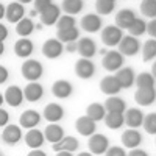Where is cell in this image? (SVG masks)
<instances>
[{
  "label": "cell",
  "mask_w": 156,
  "mask_h": 156,
  "mask_svg": "<svg viewBox=\"0 0 156 156\" xmlns=\"http://www.w3.org/2000/svg\"><path fill=\"white\" fill-rule=\"evenodd\" d=\"M5 17V6L0 3V19H3Z\"/></svg>",
  "instance_id": "cell-52"
},
{
  "label": "cell",
  "mask_w": 156,
  "mask_h": 156,
  "mask_svg": "<svg viewBox=\"0 0 156 156\" xmlns=\"http://www.w3.org/2000/svg\"><path fill=\"white\" fill-rule=\"evenodd\" d=\"M112 2H115V0H112Z\"/></svg>",
  "instance_id": "cell-58"
},
{
  "label": "cell",
  "mask_w": 156,
  "mask_h": 156,
  "mask_svg": "<svg viewBox=\"0 0 156 156\" xmlns=\"http://www.w3.org/2000/svg\"><path fill=\"white\" fill-rule=\"evenodd\" d=\"M103 120H105V125L109 129H119L125 125V119L122 112H106Z\"/></svg>",
  "instance_id": "cell-30"
},
{
  "label": "cell",
  "mask_w": 156,
  "mask_h": 156,
  "mask_svg": "<svg viewBox=\"0 0 156 156\" xmlns=\"http://www.w3.org/2000/svg\"><path fill=\"white\" fill-rule=\"evenodd\" d=\"M123 62H125V56L119 50H109L103 55L101 66L108 72H117L120 67H123Z\"/></svg>",
  "instance_id": "cell-2"
},
{
  "label": "cell",
  "mask_w": 156,
  "mask_h": 156,
  "mask_svg": "<svg viewBox=\"0 0 156 156\" xmlns=\"http://www.w3.org/2000/svg\"><path fill=\"white\" fill-rule=\"evenodd\" d=\"M17 2H19L20 5H25V3H30V2H33V0H17Z\"/></svg>",
  "instance_id": "cell-55"
},
{
  "label": "cell",
  "mask_w": 156,
  "mask_h": 156,
  "mask_svg": "<svg viewBox=\"0 0 156 156\" xmlns=\"http://www.w3.org/2000/svg\"><path fill=\"white\" fill-rule=\"evenodd\" d=\"M123 37V30H120L115 25H108L101 31V42L108 47H115L119 45L120 39Z\"/></svg>",
  "instance_id": "cell-5"
},
{
  "label": "cell",
  "mask_w": 156,
  "mask_h": 156,
  "mask_svg": "<svg viewBox=\"0 0 156 156\" xmlns=\"http://www.w3.org/2000/svg\"><path fill=\"white\" fill-rule=\"evenodd\" d=\"M33 2H34V8L33 9L37 12V14H41L44 9H47L51 3H53L51 0H33Z\"/></svg>",
  "instance_id": "cell-42"
},
{
  "label": "cell",
  "mask_w": 156,
  "mask_h": 156,
  "mask_svg": "<svg viewBox=\"0 0 156 156\" xmlns=\"http://www.w3.org/2000/svg\"><path fill=\"white\" fill-rule=\"evenodd\" d=\"M3 100L12 108L20 106L22 101H23V90H22V87H19L16 84L8 86L6 90H5V94H3Z\"/></svg>",
  "instance_id": "cell-9"
},
{
  "label": "cell",
  "mask_w": 156,
  "mask_h": 156,
  "mask_svg": "<svg viewBox=\"0 0 156 156\" xmlns=\"http://www.w3.org/2000/svg\"><path fill=\"white\" fill-rule=\"evenodd\" d=\"M103 108H105L106 112H125L126 109V103L122 97L119 95H111L106 98V101L103 103Z\"/></svg>",
  "instance_id": "cell-29"
},
{
  "label": "cell",
  "mask_w": 156,
  "mask_h": 156,
  "mask_svg": "<svg viewBox=\"0 0 156 156\" xmlns=\"http://www.w3.org/2000/svg\"><path fill=\"white\" fill-rule=\"evenodd\" d=\"M122 144H123V147L125 148H137L139 145H140V142H142V136H140V133L137 131V129H134V128H129V129H126V131H123V134H122Z\"/></svg>",
  "instance_id": "cell-25"
},
{
  "label": "cell",
  "mask_w": 156,
  "mask_h": 156,
  "mask_svg": "<svg viewBox=\"0 0 156 156\" xmlns=\"http://www.w3.org/2000/svg\"><path fill=\"white\" fill-rule=\"evenodd\" d=\"M8 78H9V72H8V69H6L5 66H2V64H0V84L6 83V81H8Z\"/></svg>",
  "instance_id": "cell-46"
},
{
  "label": "cell",
  "mask_w": 156,
  "mask_h": 156,
  "mask_svg": "<svg viewBox=\"0 0 156 156\" xmlns=\"http://www.w3.org/2000/svg\"><path fill=\"white\" fill-rule=\"evenodd\" d=\"M2 140L8 145H16L19 144V140L22 139V128L19 125H6L3 126V131H2Z\"/></svg>",
  "instance_id": "cell-10"
},
{
  "label": "cell",
  "mask_w": 156,
  "mask_h": 156,
  "mask_svg": "<svg viewBox=\"0 0 156 156\" xmlns=\"http://www.w3.org/2000/svg\"><path fill=\"white\" fill-rule=\"evenodd\" d=\"M42 117L45 120H48L50 123H58L64 117V109H62L61 105H58V103H48L44 108Z\"/></svg>",
  "instance_id": "cell-21"
},
{
  "label": "cell",
  "mask_w": 156,
  "mask_h": 156,
  "mask_svg": "<svg viewBox=\"0 0 156 156\" xmlns=\"http://www.w3.org/2000/svg\"><path fill=\"white\" fill-rule=\"evenodd\" d=\"M56 156H73V153H69V151H56Z\"/></svg>",
  "instance_id": "cell-51"
},
{
  "label": "cell",
  "mask_w": 156,
  "mask_h": 156,
  "mask_svg": "<svg viewBox=\"0 0 156 156\" xmlns=\"http://www.w3.org/2000/svg\"><path fill=\"white\" fill-rule=\"evenodd\" d=\"M42 134H44V139L53 145V144H56V142H59L64 137V129L58 123H48L45 126V129L42 131Z\"/></svg>",
  "instance_id": "cell-23"
},
{
  "label": "cell",
  "mask_w": 156,
  "mask_h": 156,
  "mask_svg": "<svg viewBox=\"0 0 156 156\" xmlns=\"http://www.w3.org/2000/svg\"><path fill=\"white\" fill-rule=\"evenodd\" d=\"M0 156H2V153H0Z\"/></svg>",
  "instance_id": "cell-59"
},
{
  "label": "cell",
  "mask_w": 156,
  "mask_h": 156,
  "mask_svg": "<svg viewBox=\"0 0 156 156\" xmlns=\"http://www.w3.org/2000/svg\"><path fill=\"white\" fill-rule=\"evenodd\" d=\"M34 16H37V12H36L34 9H31V11H30V19H31V17H34Z\"/></svg>",
  "instance_id": "cell-56"
},
{
  "label": "cell",
  "mask_w": 156,
  "mask_h": 156,
  "mask_svg": "<svg viewBox=\"0 0 156 156\" xmlns=\"http://www.w3.org/2000/svg\"><path fill=\"white\" fill-rule=\"evenodd\" d=\"M20 72H22V76L27 81H37L39 78L42 76V73H44V67H42V64L39 62L37 59L27 58L23 61V64H22Z\"/></svg>",
  "instance_id": "cell-1"
},
{
  "label": "cell",
  "mask_w": 156,
  "mask_h": 156,
  "mask_svg": "<svg viewBox=\"0 0 156 156\" xmlns=\"http://www.w3.org/2000/svg\"><path fill=\"white\" fill-rule=\"evenodd\" d=\"M33 51H34V44L30 41L28 37H20L19 41H16V44H14V53L19 58L27 59V58L31 56Z\"/></svg>",
  "instance_id": "cell-24"
},
{
  "label": "cell",
  "mask_w": 156,
  "mask_h": 156,
  "mask_svg": "<svg viewBox=\"0 0 156 156\" xmlns=\"http://www.w3.org/2000/svg\"><path fill=\"white\" fill-rule=\"evenodd\" d=\"M101 17L94 12H89V14L83 16V19L80 20V27L87 31V33H97L101 30Z\"/></svg>",
  "instance_id": "cell-12"
},
{
  "label": "cell",
  "mask_w": 156,
  "mask_h": 156,
  "mask_svg": "<svg viewBox=\"0 0 156 156\" xmlns=\"http://www.w3.org/2000/svg\"><path fill=\"white\" fill-rule=\"evenodd\" d=\"M119 51L123 55V56H136L140 50V42L139 39L134 37V36H123L119 42Z\"/></svg>",
  "instance_id": "cell-4"
},
{
  "label": "cell",
  "mask_w": 156,
  "mask_h": 156,
  "mask_svg": "<svg viewBox=\"0 0 156 156\" xmlns=\"http://www.w3.org/2000/svg\"><path fill=\"white\" fill-rule=\"evenodd\" d=\"M78 156H94V154H92V153H89V151H81Z\"/></svg>",
  "instance_id": "cell-54"
},
{
  "label": "cell",
  "mask_w": 156,
  "mask_h": 156,
  "mask_svg": "<svg viewBox=\"0 0 156 156\" xmlns=\"http://www.w3.org/2000/svg\"><path fill=\"white\" fill-rule=\"evenodd\" d=\"M105 114H106L105 108H103V105H101V103H98V101L90 103V105L86 108V115L89 117L90 120H94V122L103 120V117H105Z\"/></svg>",
  "instance_id": "cell-31"
},
{
  "label": "cell",
  "mask_w": 156,
  "mask_h": 156,
  "mask_svg": "<svg viewBox=\"0 0 156 156\" xmlns=\"http://www.w3.org/2000/svg\"><path fill=\"white\" fill-rule=\"evenodd\" d=\"M75 73L78 78L81 80H89L92 78L95 73V64L92 62V59H86V58H80L75 62Z\"/></svg>",
  "instance_id": "cell-7"
},
{
  "label": "cell",
  "mask_w": 156,
  "mask_h": 156,
  "mask_svg": "<svg viewBox=\"0 0 156 156\" xmlns=\"http://www.w3.org/2000/svg\"><path fill=\"white\" fill-rule=\"evenodd\" d=\"M72 92H73V86L67 80H56L51 86V94L56 98H67L72 95Z\"/></svg>",
  "instance_id": "cell-22"
},
{
  "label": "cell",
  "mask_w": 156,
  "mask_h": 156,
  "mask_svg": "<svg viewBox=\"0 0 156 156\" xmlns=\"http://www.w3.org/2000/svg\"><path fill=\"white\" fill-rule=\"evenodd\" d=\"M3 51H5V44H3V42H0V56L3 55Z\"/></svg>",
  "instance_id": "cell-53"
},
{
  "label": "cell",
  "mask_w": 156,
  "mask_h": 156,
  "mask_svg": "<svg viewBox=\"0 0 156 156\" xmlns=\"http://www.w3.org/2000/svg\"><path fill=\"white\" fill-rule=\"evenodd\" d=\"M9 122V112L3 108H0V126H6Z\"/></svg>",
  "instance_id": "cell-45"
},
{
  "label": "cell",
  "mask_w": 156,
  "mask_h": 156,
  "mask_svg": "<svg viewBox=\"0 0 156 156\" xmlns=\"http://www.w3.org/2000/svg\"><path fill=\"white\" fill-rule=\"evenodd\" d=\"M78 147H80V142H78V139L73 137V136H64L59 142L51 145V148L55 151H69V153L76 151Z\"/></svg>",
  "instance_id": "cell-27"
},
{
  "label": "cell",
  "mask_w": 156,
  "mask_h": 156,
  "mask_svg": "<svg viewBox=\"0 0 156 156\" xmlns=\"http://www.w3.org/2000/svg\"><path fill=\"white\" fill-rule=\"evenodd\" d=\"M123 119H125V123L129 126V128H137L142 125L144 122V112H142L139 108H126L125 112H123Z\"/></svg>",
  "instance_id": "cell-20"
},
{
  "label": "cell",
  "mask_w": 156,
  "mask_h": 156,
  "mask_svg": "<svg viewBox=\"0 0 156 156\" xmlns=\"http://www.w3.org/2000/svg\"><path fill=\"white\" fill-rule=\"evenodd\" d=\"M145 27H147V22L144 20V19H139V17H136V20L129 25V28H128V31H129V36H134V37H139V36H142L145 33Z\"/></svg>",
  "instance_id": "cell-39"
},
{
  "label": "cell",
  "mask_w": 156,
  "mask_h": 156,
  "mask_svg": "<svg viewBox=\"0 0 156 156\" xmlns=\"http://www.w3.org/2000/svg\"><path fill=\"white\" fill-rule=\"evenodd\" d=\"M41 23L42 25H47V27H51V25H55L61 16V9L59 6H56L55 3H51L47 9H44L41 14Z\"/></svg>",
  "instance_id": "cell-26"
},
{
  "label": "cell",
  "mask_w": 156,
  "mask_h": 156,
  "mask_svg": "<svg viewBox=\"0 0 156 156\" xmlns=\"http://www.w3.org/2000/svg\"><path fill=\"white\" fill-rule=\"evenodd\" d=\"M34 31V22L30 17H23L16 23V33L20 37H28Z\"/></svg>",
  "instance_id": "cell-32"
},
{
  "label": "cell",
  "mask_w": 156,
  "mask_h": 156,
  "mask_svg": "<svg viewBox=\"0 0 156 156\" xmlns=\"http://www.w3.org/2000/svg\"><path fill=\"white\" fill-rule=\"evenodd\" d=\"M66 51H69V53H73V51H76V42H69V44H66Z\"/></svg>",
  "instance_id": "cell-50"
},
{
  "label": "cell",
  "mask_w": 156,
  "mask_h": 156,
  "mask_svg": "<svg viewBox=\"0 0 156 156\" xmlns=\"http://www.w3.org/2000/svg\"><path fill=\"white\" fill-rule=\"evenodd\" d=\"M154 81H156V78H153V75L150 72H142V73L136 75V78H134V84L137 86V89L154 87Z\"/></svg>",
  "instance_id": "cell-36"
},
{
  "label": "cell",
  "mask_w": 156,
  "mask_h": 156,
  "mask_svg": "<svg viewBox=\"0 0 156 156\" xmlns=\"http://www.w3.org/2000/svg\"><path fill=\"white\" fill-rule=\"evenodd\" d=\"M154 58H156V39L150 37L142 45V59L148 62V61H154Z\"/></svg>",
  "instance_id": "cell-35"
},
{
  "label": "cell",
  "mask_w": 156,
  "mask_h": 156,
  "mask_svg": "<svg viewBox=\"0 0 156 156\" xmlns=\"http://www.w3.org/2000/svg\"><path fill=\"white\" fill-rule=\"evenodd\" d=\"M75 129L81 136L89 137V136H92L97 131V122L90 120L87 115H81V117H78L76 122H75Z\"/></svg>",
  "instance_id": "cell-11"
},
{
  "label": "cell",
  "mask_w": 156,
  "mask_h": 156,
  "mask_svg": "<svg viewBox=\"0 0 156 156\" xmlns=\"http://www.w3.org/2000/svg\"><path fill=\"white\" fill-rule=\"evenodd\" d=\"M145 33H148L151 39L156 37V19H150V22H147Z\"/></svg>",
  "instance_id": "cell-44"
},
{
  "label": "cell",
  "mask_w": 156,
  "mask_h": 156,
  "mask_svg": "<svg viewBox=\"0 0 156 156\" xmlns=\"http://www.w3.org/2000/svg\"><path fill=\"white\" fill-rule=\"evenodd\" d=\"M136 17L137 16H136V12L133 9L123 8L115 14V27H119L120 30H128L129 25L136 20Z\"/></svg>",
  "instance_id": "cell-19"
},
{
  "label": "cell",
  "mask_w": 156,
  "mask_h": 156,
  "mask_svg": "<svg viewBox=\"0 0 156 156\" xmlns=\"http://www.w3.org/2000/svg\"><path fill=\"white\" fill-rule=\"evenodd\" d=\"M2 105H3V95L0 94V108H2Z\"/></svg>",
  "instance_id": "cell-57"
},
{
  "label": "cell",
  "mask_w": 156,
  "mask_h": 156,
  "mask_svg": "<svg viewBox=\"0 0 156 156\" xmlns=\"http://www.w3.org/2000/svg\"><path fill=\"white\" fill-rule=\"evenodd\" d=\"M5 17L11 23H17L20 19L25 17V8L19 2H11L8 6H5Z\"/></svg>",
  "instance_id": "cell-18"
},
{
  "label": "cell",
  "mask_w": 156,
  "mask_h": 156,
  "mask_svg": "<svg viewBox=\"0 0 156 156\" xmlns=\"http://www.w3.org/2000/svg\"><path fill=\"white\" fill-rule=\"evenodd\" d=\"M64 44H61L56 37H50L42 44V55L48 59H56L62 55Z\"/></svg>",
  "instance_id": "cell-6"
},
{
  "label": "cell",
  "mask_w": 156,
  "mask_h": 156,
  "mask_svg": "<svg viewBox=\"0 0 156 156\" xmlns=\"http://www.w3.org/2000/svg\"><path fill=\"white\" fill-rule=\"evenodd\" d=\"M105 156H126V151L123 147L114 145V147H108V150L105 151Z\"/></svg>",
  "instance_id": "cell-43"
},
{
  "label": "cell",
  "mask_w": 156,
  "mask_h": 156,
  "mask_svg": "<svg viewBox=\"0 0 156 156\" xmlns=\"http://www.w3.org/2000/svg\"><path fill=\"white\" fill-rule=\"evenodd\" d=\"M27 156H47V154H45V151H42L41 148H36V150H31Z\"/></svg>",
  "instance_id": "cell-49"
},
{
  "label": "cell",
  "mask_w": 156,
  "mask_h": 156,
  "mask_svg": "<svg viewBox=\"0 0 156 156\" xmlns=\"http://www.w3.org/2000/svg\"><path fill=\"white\" fill-rule=\"evenodd\" d=\"M6 37H8V28L3 23H0V42H3Z\"/></svg>",
  "instance_id": "cell-48"
},
{
  "label": "cell",
  "mask_w": 156,
  "mask_h": 156,
  "mask_svg": "<svg viewBox=\"0 0 156 156\" xmlns=\"http://www.w3.org/2000/svg\"><path fill=\"white\" fill-rule=\"evenodd\" d=\"M41 122V114L34 109H27L23 111L19 117V126L20 128H27V129H33L39 125Z\"/></svg>",
  "instance_id": "cell-13"
},
{
  "label": "cell",
  "mask_w": 156,
  "mask_h": 156,
  "mask_svg": "<svg viewBox=\"0 0 156 156\" xmlns=\"http://www.w3.org/2000/svg\"><path fill=\"white\" fill-rule=\"evenodd\" d=\"M140 12L148 19H156V0H142Z\"/></svg>",
  "instance_id": "cell-38"
},
{
  "label": "cell",
  "mask_w": 156,
  "mask_h": 156,
  "mask_svg": "<svg viewBox=\"0 0 156 156\" xmlns=\"http://www.w3.org/2000/svg\"><path fill=\"white\" fill-rule=\"evenodd\" d=\"M126 156H148V153L145 150H142V148H133L129 153H126Z\"/></svg>",
  "instance_id": "cell-47"
},
{
  "label": "cell",
  "mask_w": 156,
  "mask_h": 156,
  "mask_svg": "<svg viewBox=\"0 0 156 156\" xmlns=\"http://www.w3.org/2000/svg\"><path fill=\"white\" fill-rule=\"evenodd\" d=\"M95 9L98 16H108L115 9V2H112V0H95Z\"/></svg>",
  "instance_id": "cell-37"
},
{
  "label": "cell",
  "mask_w": 156,
  "mask_h": 156,
  "mask_svg": "<svg viewBox=\"0 0 156 156\" xmlns=\"http://www.w3.org/2000/svg\"><path fill=\"white\" fill-rule=\"evenodd\" d=\"M100 90L103 94H106L108 97L111 95H117L122 90L119 81L115 80V76L114 75H106V76H103L101 78V81H100Z\"/></svg>",
  "instance_id": "cell-16"
},
{
  "label": "cell",
  "mask_w": 156,
  "mask_h": 156,
  "mask_svg": "<svg viewBox=\"0 0 156 156\" xmlns=\"http://www.w3.org/2000/svg\"><path fill=\"white\" fill-rule=\"evenodd\" d=\"M22 90H23V100H28L31 103L39 101L42 98V95H44V87L41 86V83H37V81H30Z\"/></svg>",
  "instance_id": "cell-15"
},
{
  "label": "cell",
  "mask_w": 156,
  "mask_h": 156,
  "mask_svg": "<svg viewBox=\"0 0 156 156\" xmlns=\"http://www.w3.org/2000/svg\"><path fill=\"white\" fill-rule=\"evenodd\" d=\"M134 100L139 106H150L156 100V90L154 87H140L136 90Z\"/></svg>",
  "instance_id": "cell-14"
},
{
  "label": "cell",
  "mask_w": 156,
  "mask_h": 156,
  "mask_svg": "<svg viewBox=\"0 0 156 156\" xmlns=\"http://www.w3.org/2000/svg\"><path fill=\"white\" fill-rule=\"evenodd\" d=\"M55 25L58 27V30H67V28H73V27H75L76 20H75L73 16L62 14V16H59V19H58V22H56Z\"/></svg>",
  "instance_id": "cell-41"
},
{
  "label": "cell",
  "mask_w": 156,
  "mask_h": 156,
  "mask_svg": "<svg viewBox=\"0 0 156 156\" xmlns=\"http://www.w3.org/2000/svg\"><path fill=\"white\" fill-rule=\"evenodd\" d=\"M142 125H144L145 131L148 134H156V112H148L147 115H144V122H142Z\"/></svg>",
  "instance_id": "cell-40"
},
{
  "label": "cell",
  "mask_w": 156,
  "mask_h": 156,
  "mask_svg": "<svg viewBox=\"0 0 156 156\" xmlns=\"http://www.w3.org/2000/svg\"><path fill=\"white\" fill-rule=\"evenodd\" d=\"M61 8L64 11V14L75 16L83 9V0H62Z\"/></svg>",
  "instance_id": "cell-34"
},
{
  "label": "cell",
  "mask_w": 156,
  "mask_h": 156,
  "mask_svg": "<svg viewBox=\"0 0 156 156\" xmlns=\"http://www.w3.org/2000/svg\"><path fill=\"white\" fill-rule=\"evenodd\" d=\"M87 147H89V153L92 154H105V151L109 147V139L105 134L94 133L92 136H89Z\"/></svg>",
  "instance_id": "cell-3"
},
{
  "label": "cell",
  "mask_w": 156,
  "mask_h": 156,
  "mask_svg": "<svg viewBox=\"0 0 156 156\" xmlns=\"http://www.w3.org/2000/svg\"><path fill=\"white\" fill-rule=\"evenodd\" d=\"M80 37V31L76 27L67 28V30H58L56 39L61 44H69V42H76V39Z\"/></svg>",
  "instance_id": "cell-33"
},
{
  "label": "cell",
  "mask_w": 156,
  "mask_h": 156,
  "mask_svg": "<svg viewBox=\"0 0 156 156\" xmlns=\"http://www.w3.org/2000/svg\"><path fill=\"white\" fill-rule=\"evenodd\" d=\"M23 139H25V144H27V147H30L31 150L41 148V147L44 145V142H45L42 131H41V129H36V128L28 129Z\"/></svg>",
  "instance_id": "cell-28"
},
{
  "label": "cell",
  "mask_w": 156,
  "mask_h": 156,
  "mask_svg": "<svg viewBox=\"0 0 156 156\" xmlns=\"http://www.w3.org/2000/svg\"><path fill=\"white\" fill-rule=\"evenodd\" d=\"M76 51L81 55V58L92 59V56L97 53V44L90 37H80V41L76 42Z\"/></svg>",
  "instance_id": "cell-8"
},
{
  "label": "cell",
  "mask_w": 156,
  "mask_h": 156,
  "mask_svg": "<svg viewBox=\"0 0 156 156\" xmlns=\"http://www.w3.org/2000/svg\"><path fill=\"white\" fill-rule=\"evenodd\" d=\"M115 80L119 81L120 87L122 89H129L133 84H134V78H136V73L131 67H120L119 70L115 72Z\"/></svg>",
  "instance_id": "cell-17"
}]
</instances>
